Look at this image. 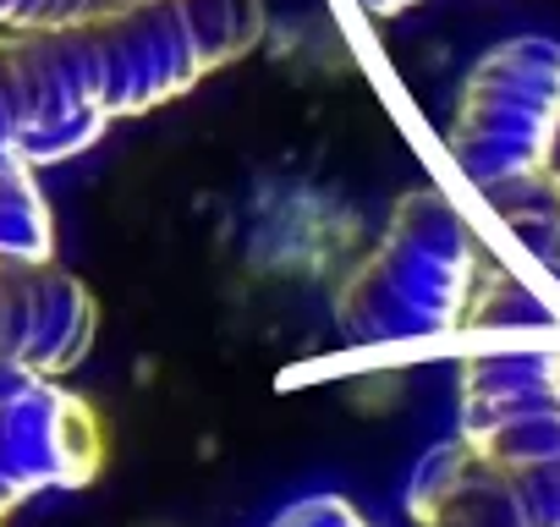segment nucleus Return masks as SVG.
Wrapping results in <instances>:
<instances>
[{
  "instance_id": "9b49d317",
  "label": "nucleus",
  "mask_w": 560,
  "mask_h": 527,
  "mask_svg": "<svg viewBox=\"0 0 560 527\" xmlns=\"http://www.w3.org/2000/svg\"><path fill=\"white\" fill-rule=\"evenodd\" d=\"M275 527H369L341 494H308L275 516Z\"/></svg>"
},
{
  "instance_id": "6e6552de",
  "label": "nucleus",
  "mask_w": 560,
  "mask_h": 527,
  "mask_svg": "<svg viewBox=\"0 0 560 527\" xmlns=\"http://www.w3.org/2000/svg\"><path fill=\"white\" fill-rule=\"evenodd\" d=\"M0 264H56L50 203L34 165L12 149H0Z\"/></svg>"
},
{
  "instance_id": "f03ea898",
  "label": "nucleus",
  "mask_w": 560,
  "mask_h": 527,
  "mask_svg": "<svg viewBox=\"0 0 560 527\" xmlns=\"http://www.w3.org/2000/svg\"><path fill=\"white\" fill-rule=\"evenodd\" d=\"M483 276H489V258L478 253L462 214L440 192L418 187L396 203L380 258L347 286L341 325L358 341L451 336L456 325L472 319Z\"/></svg>"
},
{
  "instance_id": "4468645a",
  "label": "nucleus",
  "mask_w": 560,
  "mask_h": 527,
  "mask_svg": "<svg viewBox=\"0 0 560 527\" xmlns=\"http://www.w3.org/2000/svg\"><path fill=\"white\" fill-rule=\"evenodd\" d=\"M363 7H369V12H407L412 0H363Z\"/></svg>"
},
{
  "instance_id": "ddd939ff",
  "label": "nucleus",
  "mask_w": 560,
  "mask_h": 527,
  "mask_svg": "<svg viewBox=\"0 0 560 527\" xmlns=\"http://www.w3.org/2000/svg\"><path fill=\"white\" fill-rule=\"evenodd\" d=\"M28 379H39V374H23V368H0V396H12L18 385H28Z\"/></svg>"
},
{
  "instance_id": "f8f14e48",
  "label": "nucleus",
  "mask_w": 560,
  "mask_h": 527,
  "mask_svg": "<svg viewBox=\"0 0 560 527\" xmlns=\"http://www.w3.org/2000/svg\"><path fill=\"white\" fill-rule=\"evenodd\" d=\"M516 478H522V489H527L533 522H538V527H560V461H544V467H522Z\"/></svg>"
},
{
  "instance_id": "39448f33",
  "label": "nucleus",
  "mask_w": 560,
  "mask_h": 527,
  "mask_svg": "<svg viewBox=\"0 0 560 527\" xmlns=\"http://www.w3.org/2000/svg\"><path fill=\"white\" fill-rule=\"evenodd\" d=\"M100 330V308L61 264H0V368L72 374Z\"/></svg>"
},
{
  "instance_id": "9d476101",
  "label": "nucleus",
  "mask_w": 560,
  "mask_h": 527,
  "mask_svg": "<svg viewBox=\"0 0 560 527\" xmlns=\"http://www.w3.org/2000/svg\"><path fill=\"white\" fill-rule=\"evenodd\" d=\"M478 450H483L489 461L511 467V472H522V467H544V461H560V401L505 418Z\"/></svg>"
},
{
  "instance_id": "0eeeda50",
  "label": "nucleus",
  "mask_w": 560,
  "mask_h": 527,
  "mask_svg": "<svg viewBox=\"0 0 560 527\" xmlns=\"http://www.w3.org/2000/svg\"><path fill=\"white\" fill-rule=\"evenodd\" d=\"M418 527H538V522H533L522 478L478 450L472 467L456 478V489Z\"/></svg>"
},
{
  "instance_id": "7ed1b4c3",
  "label": "nucleus",
  "mask_w": 560,
  "mask_h": 527,
  "mask_svg": "<svg viewBox=\"0 0 560 527\" xmlns=\"http://www.w3.org/2000/svg\"><path fill=\"white\" fill-rule=\"evenodd\" d=\"M560 138V45L555 39H505L494 45L456 105L451 160L456 171L489 192L516 176L549 171Z\"/></svg>"
},
{
  "instance_id": "20e7f679",
  "label": "nucleus",
  "mask_w": 560,
  "mask_h": 527,
  "mask_svg": "<svg viewBox=\"0 0 560 527\" xmlns=\"http://www.w3.org/2000/svg\"><path fill=\"white\" fill-rule=\"evenodd\" d=\"M105 461L94 407L56 379H28L0 396V522L45 489H83Z\"/></svg>"
},
{
  "instance_id": "423d86ee",
  "label": "nucleus",
  "mask_w": 560,
  "mask_h": 527,
  "mask_svg": "<svg viewBox=\"0 0 560 527\" xmlns=\"http://www.w3.org/2000/svg\"><path fill=\"white\" fill-rule=\"evenodd\" d=\"M560 401V347L511 341L462 363V440L483 445L505 418Z\"/></svg>"
},
{
  "instance_id": "f257e3e1",
  "label": "nucleus",
  "mask_w": 560,
  "mask_h": 527,
  "mask_svg": "<svg viewBox=\"0 0 560 527\" xmlns=\"http://www.w3.org/2000/svg\"><path fill=\"white\" fill-rule=\"evenodd\" d=\"M209 72L187 0H149L83 28L0 34V149L34 171L72 160L110 121L143 116Z\"/></svg>"
},
{
  "instance_id": "1a4fd4ad",
  "label": "nucleus",
  "mask_w": 560,
  "mask_h": 527,
  "mask_svg": "<svg viewBox=\"0 0 560 527\" xmlns=\"http://www.w3.org/2000/svg\"><path fill=\"white\" fill-rule=\"evenodd\" d=\"M505 225L522 236V247L544 264V270L560 276V176L555 171H538V176H516V181H500L483 192Z\"/></svg>"
}]
</instances>
